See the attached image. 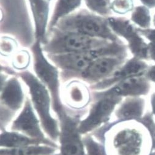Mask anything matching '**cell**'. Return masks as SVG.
<instances>
[{
    "mask_svg": "<svg viewBox=\"0 0 155 155\" xmlns=\"http://www.w3.org/2000/svg\"><path fill=\"white\" fill-rule=\"evenodd\" d=\"M1 35L15 38L24 48L33 45L35 27L28 0H1Z\"/></svg>",
    "mask_w": 155,
    "mask_h": 155,
    "instance_id": "6da1fadb",
    "label": "cell"
},
{
    "mask_svg": "<svg viewBox=\"0 0 155 155\" xmlns=\"http://www.w3.org/2000/svg\"><path fill=\"white\" fill-rule=\"evenodd\" d=\"M127 45L121 41L90 51L45 55L59 69L61 82L65 84L73 79H80L82 74L97 58L108 55L127 54Z\"/></svg>",
    "mask_w": 155,
    "mask_h": 155,
    "instance_id": "7a4b0ae2",
    "label": "cell"
},
{
    "mask_svg": "<svg viewBox=\"0 0 155 155\" xmlns=\"http://www.w3.org/2000/svg\"><path fill=\"white\" fill-rule=\"evenodd\" d=\"M111 127L114 130L109 135L108 143L112 155H150V137L142 124L138 121L112 124L107 131Z\"/></svg>",
    "mask_w": 155,
    "mask_h": 155,
    "instance_id": "3957f363",
    "label": "cell"
},
{
    "mask_svg": "<svg viewBox=\"0 0 155 155\" xmlns=\"http://www.w3.org/2000/svg\"><path fill=\"white\" fill-rule=\"evenodd\" d=\"M54 28L63 32L78 33L112 42L123 41L110 28L107 18L87 8H80L62 18Z\"/></svg>",
    "mask_w": 155,
    "mask_h": 155,
    "instance_id": "277c9868",
    "label": "cell"
},
{
    "mask_svg": "<svg viewBox=\"0 0 155 155\" xmlns=\"http://www.w3.org/2000/svg\"><path fill=\"white\" fill-rule=\"evenodd\" d=\"M16 75L28 88L32 105L38 115L44 131L50 140L57 141L60 136V125L58 121L51 114L52 100L48 89L29 70L17 72Z\"/></svg>",
    "mask_w": 155,
    "mask_h": 155,
    "instance_id": "5b68a950",
    "label": "cell"
},
{
    "mask_svg": "<svg viewBox=\"0 0 155 155\" xmlns=\"http://www.w3.org/2000/svg\"><path fill=\"white\" fill-rule=\"evenodd\" d=\"M112 42L85 35L63 32L54 28L47 33L42 48L45 55H56L90 51L106 47Z\"/></svg>",
    "mask_w": 155,
    "mask_h": 155,
    "instance_id": "8992f818",
    "label": "cell"
},
{
    "mask_svg": "<svg viewBox=\"0 0 155 155\" xmlns=\"http://www.w3.org/2000/svg\"><path fill=\"white\" fill-rule=\"evenodd\" d=\"M29 50L33 57V73L48 89L52 100L51 107L58 115L67 110L61 101L60 70L46 57L41 41L36 40Z\"/></svg>",
    "mask_w": 155,
    "mask_h": 155,
    "instance_id": "52a82bcc",
    "label": "cell"
},
{
    "mask_svg": "<svg viewBox=\"0 0 155 155\" xmlns=\"http://www.w3.org/2000/svg\"><path fill=\"white\" fill-rule=\"evenodd\" d=\"M123 98L92 91L93 103L87 116L79 121L78 129L81 134H87L108 121Z\"/></svg>",
    "mask_w": 155,
    "mask_h": 155,
    "instance_id": "ba28073f",
    "label": "cell"
},
{
    "mask_svg": "<svg viewBox=\"0 0 155 155\" xmlns=\"http://www.w3.org/2000/svg\"><path fill=\"white\" fill-rule=\"evenodd\" d=\"M25 100L21 80L17 75H11L1 84V130H4L23 108Z\"/></svg>",
    "mask_w": 155,
    "mask_h": 155,
    "instance_id": "9c48e42d",
    "label": "cell"
},
{
    "mask_svg": "<svg viewBox=\"0 0 155 155\" xmlns=\"http://www.w3.org/2000/svg\"><path fill=\"white\" fill-rule=\"evenodd\" d=\"M68 110L58 115L60 125V143L61 155H87L77 117L71 116Z\"/></svg>",
    "mask_w": 155,
    "mask_h": 155,
    "instance_id": "30bf717a",
    "label": "cell"
},
{
    "mask_svg": "<svg viewBox=\"0 0 155 155\" xmlns=\"http://www.w3.org/2000/svg\"><path fill=\"white\" fill-rule=\"evenodd\" d=\"M107 20L114 33L127 41V48L134 57L142 60H150L148 44L137 31V27H135L130 20L124 17L116 16L109 17Z\"/></svg>",
    "mask_w": 155,
    "mask_h": 155,
    "instance_id": "8fae6325",
    "label": "cell"
},
{
    "mask_svg": "<svg viewBox=\"0 0 155 155\" xmlns=\"http://www.w3.org/2000/svg\"><path fill=\"white\" fill-rule=\"evenodd\" d=\"M127 54L102 56L96 59L82 74L81 80L90 86L106 79L127 60Z\"/></svg>",
    "mask_w": 155,
    "mask_h": 155,
    "instance_id": "7c38bea8",
    "label": "cell"
},
{
    "mask_svg": "<svg viewBox=\"0 0 155 155\" xmlns=\"http://www.w3.org/2000/svg\"><path fill=\"white\" fill-rule=\"evenodd\" d=\"M41 124L40 121L35 115L31 99L27 96L21 111L11 124V131L21 133L33 139L47 141L51 140L45 136L41 130Z\"/></svg>",
    "mask_w": 155,
    "mask_h": 155,
    "instance_id": "4fadbf2b",
    "label": "cell"
},
{
    "mask_svg": "<svg viewBox=\"0 0 155 155\" xmlns=\"http://www.w3.org/2000/svg\"><path fill=\"white\" fill-rule=\"evenodd\" d=\"M63 104L69 109L81 110L92 101V91L90 85L81 79H73L63 84L61 91Z\"/></svg>",
    "mask_w": 155,
    "mask_h": 155,
    "instance_id": "5bb4252c",
    "label": "cell"
},
{
    "mask_svg": "<svg viewBox=\"0 0 155 155\" xmlns=\"http://www.w3.org/2000/svg\"><path fill=\"white\" fill-rule=\"evenodd\" d=\"M148 67L145 61L133 57L127 60L108 78L95 85L90 86V87L91 91L107 90L121 81L134 77L145 75Z\"/></svg>",
    "mask_w": 155,
    "mask_h": 155,
    "instance_id": "9a60e30c",
    "label": "cell"
},
{
    "mask_svg": "<svg viewBox=\"0 0 155 155\" xmlns=\"http://www.w3.org/2000/svg\"><path fill=\"white\" fill-rule=\"evenodd\" d=\"M150 88V82L143 75L121 81L111 88L100 91L106 94L125 98L146 96L149 93Z\"/></svg>",
    "mask_w": 155,
    "mask_h": 155,
    "instance_id": "2e32d148",
    "label": "cell"
},
{
    "mask_svg": "<svg viewBox=\"0 0 155 155\" xmlns=\"http://www.w3.org/2000/svg\"><path fill=\"white\" fill-rule=\"evenodd\" d=\"M33 20L36 40L44 44L47 39L51 15L50 3L47 0H28Z\"/></svg>",
    "mask_w": 155,
    "mask_h": 155,
    "instance_id": "e0dca14e",
    "label": "cell"
},
{
    "mask_svg": "<svg viewBox=\"0 0 155 155\" xmlns=\"http://www.w3.org/2000/svg\"><path fill=\"white\" fill-rule=\"evenodd\" d=\"M146 102L142 97H125L117 107L114 115L116 118L115 123L129 121H139L145 115Z\"/></svg>",
    "mask_w": 155,
    "mask_h": 155,
    "instance_id": "ac0fdd59",
    "label": "cell"
},
{
    "mask_svg": "<svg viewBox=\"0 0 155 155\" xmlns=\"http://www.w3.org/2000/svg\"><path fill=\"white\" fill-rule=\"evenodd\" d=\"M33 145H48L57 147L52 140H42L33 139L19 133L3 131L1 133V147L5 148H19Z\"/></svg>",
    "mask_w": 155,
    "mask_h": 155,
    "instance_id": "d6986e66",
    "label": "cell"
},
{
    "mask_svg": "<svg viewBox=\"0 0 155 155\" xmlns=\"http://www.w3.org/2000/svg\"><path fill=\"white\" fill-rule=\"evenodd\" d=\"M51 12L48 32L54 28L58 21L81 8L83 0H54Z\"/></svg>",
    "mask_w": 155,
    "mask_h": 155,
    "instance_id": "ffe728a7",
    "label": "cell"
},
{
    "mask_svg": "<svg viewBox=\"0 0 155 155\" xmlns=\"http://www.w3.org/2000/svg\"><path fill=\"white\" fill-rule=\"evenodd\" d=\"M57 147L48 145H33L19 148H1V155H53Z\"/></svg>",
    "mask_w": 155,
    "mask_h": 155,
    "instance_id": "44dd1931",
    "label": "cell"
},
{
    "mask_svg": "<svg viewBox=\"0 0 155 155\" xmlns=\"http://www.w3.org/2000/svg\"><path fill=\"white\" fill-rule=\"evenodd\" d=\"M11 66L16 72L28 70L33 63V57L30 50L26 48L18 49L10 58Z\"/></svg>",
    "mask_w": 155,
    "mask_h": 155,
    "instance_id": "7402d4cb",
    "label": "cell"
},
{
    "mask_svg": "<svg viewBox=\"0 0 155 155\" xmlns=\"http://www.w3.org/2000/svg\"><path fill=\"white\" fill-rule=\"evenodd\" d=\"M112 0H83L86 8L102 17L108 18L113 16L111 11Z\"/></svg>",
    "mask_w": 155,
    "mask_h": 155,
    "instance_id": "603a6c76",
    "label": "cell"
},
{
    "mask_svg": "<svg viewBox=\"0 0 155 155\" xmlns=\"http://www.w3.org/2000/svg\"><path fill=\"white\" fill-rule=\"evenodd\" d=\"M131 21L140 28L148 29L151 25V15L149 9L145 6H138L131 12Z\"/></svg>",
    "mask_w": 155,
    "mask_h": 155,
    "instance_id": "cb8c5ba5",
    "label": "cell"
},
{
    "mask_svg": "<svg viewBox=\"0 0 155 155\" xmlns=\"http://www.w3.org/2000/svg\"><path fill=\"white\" fill-rule=\"evenodd\" d=\"M18 42L14 38L1 35V57L10 58L18 48Z\"/></svg>",
    "mask_w": 155,
    "mask_h": 155,
    "instance_id": "d4e9b609",
    "label": "cell"
},
{
    "mask_svg": "<svg viewBox=\"0 0 155 155\" xmlns=\"http://www.w3.org/2000/svg\"><path fill=\"white\" fill-rule=\"evenodd\" d=\"M85 135L82 140L87 155H107L104 145L95 140L91 136Z\"/></svg>",
    "mask_w": 155,
    "mask_h": 155,
    "instance_id": "484cf974",
    "label": "cell"
},
{
    "mask_svg": "<svg viewBox=\"0 0 155 155\" xmlns=\"http://www.w3.org/2000/svg\"><path fill=\"white\" fill-rule=\"evenodd\" d=\"M138 122L142 124L148 131L151 140L150 155H155V120L150 111H147L144 117Z\"/></svg>",
    "mask_w": 155,
    "mask_h": 155,
    "instance_id": "4316f807",
    "label": "cell"
},
{
    "mask_svg": "<svg viewBox=\"0 0 155 155\" xmlns=\"http://www.w3.org/2000/svg\"><path fill=\"white\" fill-rule=\"evenodd\" d=\"M134 8L133 0H113L111 3L113 14L120 15L132 12Z\"/></svg>",
    "mask_w": 155,
    "mask_h": 155,
    "instance_id": "83f0119b",
    "label": "cell"
},
{
    "mask_svg": "<svg viewBox=\"0 0 155 155\" xmlns=\"http://www.w3.org/2000/svg\"><path fill=\"white\" fill-rule=\"evenodd\" d=\"M137 29L141 36H144L150 42H155V29H142L140 28H137Z\"/></svg>",
    "mask_w": 155,
    "mask_h": 155,
    "instance_id": "f1b7e54d",
    "label": "cell"
},
{
    "mask_svg": "<svg viewBox=\"0 0 155 155\" xmlns=\"http://www.w3.org/2000/svg\"><path fill=\"white\" fill-rule=\"evenodd\" d=\"M144 76L150 82L155 83V65L149 66Z\"/></svg>",
    "mask_w": 155,
    "mask_h": 155,
    "instance_id": "f546056e",
    "label": "cell"
},
{
    "mask_svg": "<svg viewBox=\"0 0 155 155\" xmlns=\"http://www.w3.org/2000/svg\"><path fill=\"white\" fill-rule=\"evenodd\" d=\"M148 57L150 60L155 62V42H150L148 44Z\"/></svg>",
    "mask_w": 155,
    "mask_h": 155,
    "instance_id": "4dcf8cb0",
    "label": "cell"
},
{
    "mask_svg": "<svg viewBox=\"0 0 155 155\" xmlns=\"http://www.w3.org/2000/svg\"><path fill=\"white\" fill-rule=\"evenodd\" d=\"M150 106L151 113L155 120V92L153 93L150 97Z\"/></svg>",
    "mask_w": 155,
    "mask_h": 155,
    "instance_id": "1f68e13d",
    "label": "cell"
},
{
    "mask_svg": "<svg viewBox=\"0 0 155 155\" xmlns=\"http://www.w3.org/2000/svg\"><path fill=\"white\" fill-rule=\"evenodd\" d=\"M143 6H146L148 9H152L155 8V0H140Z\"/></svg>",
    "mask_w": 155,
    "mask_h": 155,
    "instance_id": "d6a6232c",
    "label": "cell"
},
{
    "mask_svg": "<svg viewBox=\"0 0 155 155\" xmlns=\"http://www.w3.org/2000/svg\"><path fill=\"white\" fill-rule=\"evenodd\" d=\"M153 24H154V26L155 27V14H154V17H153Z\"/></svg>",
    "mask_w": 155,
    "mask_h": 155,
    "instance_id": "836d02e7",
    "label": "cell"
},
{
    "mask_svg": "<svg viewBox=\"0 0 155 155\" xmlns=\"http://www.w3.org/2000/svg\"><path fill=\"white\" fill-rule=\"evenodd\" d=\"M47 1H48L50 3H51V2H52L53 1H54V0H47Z\"/></svg>",
    "mask_w": 155,
    "mask_h": 155,
    "instance_id": "e575fe53",
    "label": "cell"
},
{
    "mask_svg": "<svg viewBox=\"0 0 155 155\" xmlns=\"http://www.w3.org/2000/svg\"><path fill=\"white\" fill-rule=\"evenodd\" d=\"M53 155H61V154L60 153V154H53Z\"/></svg>",
    "mask_w": 155,
    "mask_h": 155,
    "instance_id": "d590c367",
    "label": "cell"
}]
</instances>
